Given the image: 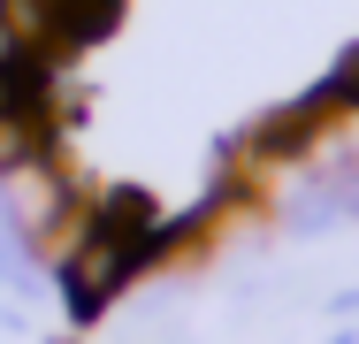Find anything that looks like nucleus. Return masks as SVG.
I'll use <instances>...</instances> for the list:
<instances>
[{
    "mask_svg": "<svg viewBox=\"0 0 359 344\" xmlns=\"http://www.w3.org/2000/svg\"><path fill=\"white\" fill-rule=\"evenodd\" d=\"M115 23H123V0H62V54L100 46Z\"/></svg>",
    "mask_w": 359,
    "mask_h": 344,
    "instance_id": "obj_3",
    "label": "nucleus"
},
{
    "mask_svg": "<svg viewBox=\"0 0 359 344\" xmlns=\"http://www.w3.org/2000/svg\"><path fill=\"white\" fill-rule=\"evenodd\" d=\"M0 23H8L31 54L69 62V54H62V0H0Z\"/></svg>",
    "mask_w": 359,
    "mask_h": 344,
    "instance_id": "obj_1",
    "label": "nucleus"
},
{
    "mask_svg": "<svg viewBox=\"0 0 359 344\" xmlns=\"http://www.w3.org/2000/svg\"><path fill=\"white\" fill-rule=\"evenodd\" d=\"M46 153H54V123L46 115H0V176H15V168H31Z\"/></svg>",
    "mask_w": 359,
    "mask_h": 344,
    "instance_id": "obj_2",
    "label": "nucleus"
}]
</instances>
